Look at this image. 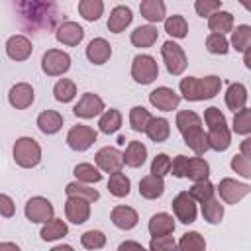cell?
I'll list each match as a JSON object with an SVG mask.
<instances>
[{
  "label": "cell",
  "instance_id": "6da1fadb",
  "mask_svg": "<svg viewBox=\"0 0 251 251\" xmlns=\"http://www.w3.org/2000/svg\"><path fill=\"white\" fill-rule=\"evenodd\" d=\"M16 10L22 25L31 31L51 29L59 18L55 2H20L16 4Z\"/></svg>",
  "mask_w": 251,
  "mask_h": 251
},
{
  "label": "cell",
  "instance_id": "7a4b0ae2",
  "mask_svg": "<svg viewBox=\"0 0 251 251\" xmlns=\"http://www.w3.org/2000/svg\"><path fill=\"white\" fill-rule=\"evenodd\" d=\"M176 127L184 137V143L198 155L202 157L210 147H208V137L202 129V118L192 112V110H180L176 114Z\"/></svg>",
  "mask_w": 251,
  "mask_h": 251
},
{
  "label": "cell",
  "instance_id": "3957f363",
  "mask_svg": "<svg viewBox=\"0 0 251 251\" xmlns=\"http://www.w3.org/2000/svg\"><path fill=\"white\" fill-rule=\"evenodd\" d=\"M14 161L22 169H33L41 161V147L33 137H18L14 143Z\"/></svg>",
  "mask_w": 251,
  "mask_h": 251
},
{
  "label": "cell",
  "instance_id": "277c9868",
  "mask_svg": "<svg viewBox=\"0 0 251 251\" xmlns=\"http://www.w3.org/2000/svg\"><path fill=\"white\" fill-rule=\"evenodd\" d=\"M159 76V65L151 55H135L131 63V78L139 84H151Z\"/></svg>",
  "mask_w": 251,
  "mask_h": 251
},
{
  "label": "cell",
  "instance_id": "5b68a950",
  "mask_svg": "<svg viewBox=\"0 0 251 251\" xmlns=\"http://www.w3.org/2000/svg\"><path fill=\"white\" fill-rule=\"evenodd\" d=\"M161 55H163V61L167 65V71L169 75H182L186 65H188V59H186V53L184 49L175 43V41H165L163 47H161Z\"/></svg>",
  "mask_w": 251,
  "mask_h": 251
},
{
  "label": "cell",
  "instance_id": "8992f818",
  "mask_svg": "<svg viewBox=\"0 0 251 251\" xmlns=\"http://www.w3.org/2000/svg\"><path fill=\"white\" fill-rule=\"evenodd\" d=\"M41 69L49 76H61L71 69V55L61 49H49L41 59Z\"/></svg>",
  "mask_w": 251,
  "mask_h": 251
},
{
  "label": "cell",
  "instance_id": "52a82bcc",
  "mask_svg": "<svg viewBox=\"0 0 251 251\" xmlns=\"http://www.w3.org/2000/svg\"><path fill=\"white\" fill-rule=\"evenodd\" d=\"M25 218L33 224H47L53 220V204L43 196H33L25 202Z\"/></svg>",
  "mask_w": 251,
  "mask_h": 251
},
{
  "label": "cell",
  "instance_id": "ba28073f",
  "mask_svg": "<svg viewBox=\"0 0 251 251\" xmlns=\"http://www.w3.org/2000/svg\"><path fill=\"white\" fill-rule=\"evenodd\" d=\"M96 137H98L96 129L78 124V126H73L69 129V133H67V145L73 151H86L96 141Z\"/></svg>",
  "mask_w": 251,
  "mask_h": 251
},
{
  "label": "cell",
  "instance_id": "9c48e42d",
  "mask_svg": "<svg viewBox=\"0 0 251 251\" xmlns=\"http://www.w3.org/2000/svg\"><path fill=\"white\" fill-rule=\"evenodd\" d=\"M216 190L220 192V198L226 204H237L241 198H245L251 192V186L245 184V182H237L235 178L226 176V178L220 180V184H218Z\"/></svg>",
  "mask_w": 251,
  "mask_h": 251
},
{
  "label": "cell",
  "instance_id": "30bf717a",
  "mask_svg": "<svg viewBox=\"0 0 251 251\" xmlns=\"http://www.w3.org/2000/svg\"><path fill=\"white\" fill-rule=\"evenodd\" d=\"M73 112H75L76 118L90 120V118L100 116V114L104 112V100H102L98 94H94V92H86V94H82L80 100L75 104Z\"/></svg>",
  "mask_w": 251,
  "mask_h": 251
},
{
  "label": "cell",
  "instance_id": "8fae6325",
  "mask_svg": "<svg viewBox=\"0 0 251 251\" xmlns=\"http://www.w3.org/2000/svg\"><path fill=\"white\" fill-rule=\"evenodd\" d=\"M94 161H96V167L102 171V173H120L122 167H124V157L122 153L116 149V147H102L98 149V153L94 155Z\"/></svg>",
  "mask_w": 251,
  "mask_h": 251
},
{
  "label": "cell",
  "instance_id": "7c38bea8",
  "mask_svg": "<svg viewBox=\"0 0 251 251\" xmlns=\"http://www.w3.org/2000/svg\"><path fill=\"white\" fill-rule=\"evenodd\" d=\"M173 212L176 216L178 222L182 224H192L196 220V202L192 200V196L188 192H178L175 198H173Z\"/></svg>",
  "mask_w": 251,
  "mask_h": 251
},
{
  "label": "cell",
  "instance_id": "4fadbf2b",
  "mask_svg": "<svg viewBox=\"0 0 251 251\" xmlns=\"http://www.w3.org/2000/svg\"><path fill=\"white\" fill-rule=\"evenodd\" d=\"M149 102L153 108L163 110V112H173L178 104H180V96L169 88V86H157L155 90H151L149 94Z\"/></svg>",
  "mask_w": 251,
  "mask_h": 251
},
{
  "label": "cell",
  "instance_id": "5bb4252c",
  "mask_svg": "<svg viewBox=\"0 0 251 251\" xmlns=\"http://www.w3.org/2000/svg\"><path fill=\"white\" fill-rule=\"evenodd\" d=\"M65 216L69 222L73 224H84L90 218V202L84 198H76V196H69L65 202Z\"/></svg>",
  "mask_w": 251,
  "mask_h": 251
},
{
  "label": "cell",
  "instance_id": "9a60e30c",
  "mask_svg": "<svg viewBox=\"0 0 251 251\" xmlns=\"http://www.w3.org/2000/svg\"><path fill=\"white\" fill-rule=\"evenodd\" d=\"M33 98H35L33 88H31V84H27V82H18V84H14V86L10 88V92H8V100H10V104H12L16 110H25V108H29V106L33 104Z\"/></svg>",
  "mask_w": 251,
  "mask_h": 251
},
{
  "label": "cell",
  "instance_id": "2e32d148",
  "mask_svg": "<svg viewBox=\"0 0 251 251\" xmlns=\"http://www.w3.org/2000/svg\"><path fill=\"white\" fill-rule=\"evenodd\" d=\"M31 51H33L31 41L25 35H12L6 41V55L12 61H25L31 55Z\"/></svg>",
  "mask_w": 251,
  "mask_h": 251
},
{
  "label": "cell",
  "instance_id": "e0dca14e",
  "mask_svg": "<svg viewBox=\"0 0 251 251\" xmlns=\"http://www.w3.org/2000/svg\"><path fill=\"white\" fill-rule=\"evenodd\" d=\"M55 37H57L59 43L73 47V45H78V43L82 41L84 29H82L76 22H63V24L57 27V31H55Z\"/></svg>",
  "mask_w": 251,
  "mask_h": 251
},
{
  "label": "cell",
  "instance_id": "ac0fdd59",
  "mask_svg": "<svg viewBox=\"0 0 251 251\" xmlns=\"http://www.w3.org/2000/svg\"><path fill=\"white\" fill-rule=\"evenodd\" d=\"M86 57L94 65H104L112 57V45L104 37H94L86 47Z\"/></svg>",
  "mask_w": 251,
  "mask_h": 251
},
{
  "label": "cell",
  "instance_id": "d6986e66",
  "mask_svg": "<svg viewBox=\"0 0 251 251\" xmlns=\"http://www.w3.org/2000/svg\"><path fill=\"white\" fill-rule=\"evenodd\" d=\"M206 137H208V147L214 151H226L231 143V131H229L227 124L208 127Z\"/></svg>",
  "mask_w": 251,
  "mask_h": 251
},
{
  "label": "cell",
  "instance_id": "ffe728a7",
  "mask_svg": "<svg viewBox=\"0 0 251 251\" xmlns=\"http://www.w3.org/2000/svg\"><path fill=\"white\" fill-rule=\"evenodd\" d=\"M110 220L120 229H133L139 222V216L131 206H116L110 214Z\"/></svg>",
  "mask_w": 251,
  "mask_h": 251
},
{
  "label": "cell",
  "instance_id": "44dd1931",
  "mask_svg": "<svg viewBox=\"0 0 251 251\" xmlns=\"http://www.w3.org/2000/svg\"><path fill=\"white\" fill-rule=\"evenodd\" d=\"M133 20V14H131V8L129 6H116L112 12H110V18H108V29L112 33H122Z\"/></svg>",
  "mask_w": 251,
  "mask_h": 251
},
{
  "label": "cell",
  "instance_id": "7402d4cb",
  "mask_svg": "<svg viewBox=\"0 0 251 251\" xmlns=\"http://www.w3.org/2000/svg\"><path fill=\"white\" fill-rule=\"evenodd\" d=\"M180 94L190 100V102H200V100H208L206 98V90H204V82L198 76H186L180 80Z\"/></svg>",
  "mask_w": 251,
  "mask_h": 251
},
{
  "label": "cell",
  "instance_id": "603a6c76",
  "mask_svg": "<svg viewBox=\"0 0 251 251\" xmlns=\"http://www.w3.org/2000/svg\"><path fill=\"white\" fill-rule=\"evenodd\" d=\"M247 104V88L241 82H231L226 90V106L235 114L243 110Z\"/></svg>",
  "mask_w": 251,
  "mask_h": 251
},
{
  "label": "cell",
  "instance_id": "cb8c5ba5",
  "mask_svg": "<svg viewBox=\"0 0 251 251\" xmlns=\"http://www.w3.org/2000/svg\"><path fill=\"white\" fill-rule=\"evenodd\" d=\"M122 157H124V165L137 169L147 161V147L141 141H129L126 151L122 153Z\"/></svg>",
  "mask_w": 251,
  "mask_h": 251
},
{
  "label": "cell",
  "instance_id": "d4e9b609",
  "mask_svg": "<svg viewBox=\"0 0 251 251\" xmlns=\"http://www.w3.org/2000/svg\"><path fill=\"white\" fill-rule=\"evenodd\" d=\"M165 192V180L157 175H147L139 180V194L147 200H155Z\"/></svg>",
  "mask_w": 251,
  "mask_h": 251
},
{
  "label": "cell",
  "instance_id": "484cf974",
  "mask_svg": "<svg viewBox=\"0 0 251 251\" xmlns=\"http://www.w3.org/2000/svg\"><path fill=\"white\" fill-rule=\"evenodd\" d=\"M149 233L153 237H159V235H171L175 231V220L171 214L167 212H159L155 216H151L149 220Z\"/></svg>",
  "mask_w": 251,
  "mask_h": 251
},
{
  "label": "cell",
  "instance_id": "4316f807",
  "mask_svg": "<svg viewBox=\"0 0 251 251\" xmlns=\"http://www.w3.org/2000/svg\"><path fill=\"white\" fill-rule=\"evenodd\" d=\"M37 127L45 135H53L63 127V116L55 110H43L37 116Z\"/></svg>",
  "mask_w": 251,
  "mask_h": 251
},
{
  "label": "cell",
  "instance_id": "83f0119b",
  "mask_svg": "<svg viewBox=\"0 0 251 251\" xmlns=\"http://www.w3.org/2000/svg\"><path fill=\"white\" fill-rule=\"evenodd\" d=\"M139 12H141V16L151 25V24H157V22H163L165 20L167 8H165V2L163 0H141Z\"/></svg>",
  "mask_w": 251,
  "mask_h": 251
},
{
  "label": "cell",
  "instance_id": "f1b7e54d",
  "mask_svg": "<svg viewBox=\"0 0 251 251\" xmlns=\"http://www.w3.org/2000/svg\"><path fill=\"white\" fill-rule=\"evenodd\" d=\"M208 27H210L212 33L226 35L227 31L233 29V16L226 10H218L212 16H208Z\"/></svg>",
  "mask_w": 251,
  "mask_h": 251
},
{
  "label": "cell",
  "instance_id": "f546056e",
  "mask_svg": "<svg viewBox=\"0 0 251 251\" xmlns=\"http://www.w3.org/2000/svg\"><path fill=\"white\" fill-rule=\"evenodd\" d=\"M145 133H147V137L151 141L163 143L171 135V126H169V122L165 118H151L149 124H147V127H145Z\"/></svg>",
  "mask_w": 251,
  "mask_h": 251
},
{
  "label": "cell",
  "instance_id": "4dcf8cb0",
  "mask_svg": "<svg viewBox=\"0 0 251 251\" xmlns=\"http://www.w3.org/2000/svg\"><path fill=\"white\" fill-rule=\"evenodd\" d=\"M157 37H159V31H157V27L155 25H139V27H135L133 31H131V43L135 45V47H151L155 41H157Z\"/></svg>",
  "mask_w": 251,
  "mask_h": 251
},
{
  "label": "cell",
  "instance_id": "1f68e13d",
  "mask_svg": "<svg viewBox=\"0 0 251 251\" xmlns=\"http://www.w3.org/2000/svg\"><path fill=\"white\" fill-rule=\"evenodd\" d=\"M210 176V165L206 163V159L202 157H188V165H186V178L200 182V180H208Z\"/></svg>",
  "mask_w": 251,
  "mask_h": 251
},
{
  "label": "cell",
  "instance_id": "d6a6232c",
  "mask_svg": "<svg viewBox=\"0 0 251 251\" xmlns=\"http://www.w3.org/2000/svg\"><path fill=\"white\" fill-rule=\"evenodd\" d=\"M120 127H122V114H120V110H116V108L104 110L100 120H98V129L102 133L110 135V133H116Z\"/></svg>",
  "mask_w": 251,
  "mask_h": 251
},
{
  "label": "cell",
  "instance_id": "836d02e7",
  "mask_svg": "<svg viewBox=\"0 0 251 251\" xmlns=\"http://www.w3.org/2000/svg\"><path fill=\"white\" fill-rule=\"evenodd\" d=\"M69 233V227H67V224L63 222V220H59V218H53V220H49L43 227H41V239L43 241H55V239H61V237H65Z\"/></svg>",
  "mask_w": 251,
  "mask_h": 251
},
{
  "label": "cell",
  "instance_id": "e575fe53",
  "mask_svg": "<svg viewBox=\"0 0 251 251\" xmlns=\"http://www.w3.org/2000/svg\"><path fill=\"white\" fill-rule=\"evenodd\" d=\"M129 188H131V182H129V178L122 171L110 175V178H108V190H110L112 196L124 198V196L129 194Z\"/></svg>",
  "mask_w": 251,
  "mask_h": 251
},
{
  "label": "cell",
  "instance_id": "d590c367",
  "mask_svg": "<svg viewBox=\"0 0 251 251\" xmlns=\"http://www.w3.org/2000/svg\"><path fill=\"white\" fill-rule=\"evenodd\" d=\"M65 192H67V196H76V198H84V200H88V202H96L98 198H100V192L96 190V188H92V186H88V184H84V182H69L67 184V188H65Z\"/></svg>",
  "mask_w": 251,
  "mask_h": 251
},
{
  "label": "cell",
  "instance_id": "8d00e7d4",
  "mask_svg": "<svg viewBox=\"0 0 251 251\" xmlns=\"http://www.w3.org/2000/svg\"><path fill=\"white\" fill-rule=\"evenodd\" d=\"M165 31L176 39H182L188 35V24L184 20V16H178V14H173L165 20Z\"/></svg>",
  "mask_w": 251,
  "mask_h": 251
},
{
  "label": "cell",
  "instance_id": "74e56055",
  "mask_svg": "<svg viewBox=\"0 0 251 251\" xmlns=\"http://www.w3.org/2000/svg\"><path fill=\"white\" fill-rule=\"evenodd\" d=\"M53 94H55V100H57V102L67 104V102H71V100L76 96V84H75L71 78H61V80L55 82Z\"/></svg>",
  "mask_w": 251,
  "mask_h": 251
},
{
  "label": "cell",
  "instance_id": "f35d334b",
  "mask_svg": "<svg viewBox=\"0 0 251 251\" xmlns=\"http://www.w3.org/2000/svg\"><path fill=\"white\" fill-rule=\"evenodd\" d=\"M104 12V2L102 0H80L78 2V14L86 22H96Z\"/></svg>",
  "mask_w": 251,
  "mask_h": 251
},
{
  "label": "cell",
  "instance_id": "ab89813d",
  "mask_svg": "<svg viewBox=\"0 0 251 251\" xmlns=\"http://www.w3.org/2000/svg\"><path fill=\"white\" fill-rule=\"evenodd\" d=\"M73 173H75L76 180L78 182H84V184H88V182H100L102 180V173L94 165H90V163H78Z\"/></svg>",
  "mask_w": 251,
  "mask_h": 251
},
{
  "label": "cell",
  "instance_id": "60d3db41",
  "mask_svg": "<svg viewBox=\"0 0 251 251\" xmlns=\"http://www.w3.org/2000/svg\"><path fill=\"white\" fill-rule=\"evenodd\" d=\"M214 192H216V186L210 182V180H200V182H194L188 190V194L192 196L194 202L198 204H204L206 200L214 198Z\"/></svg>",
  "mask_w": 251,
  "mask_h": 251
},
{
  "label": "cell",
  "instance_id": "b9f144b4",
  "mask_svg": "<svg viewBox=\"0 0 251 251\" xmlns=\"http://www.w3.org/2000/svg\"><path fill=\"white\" fill-rule=\"evenodd\" d=\"M178 249L180 251H204L206 249V239L198 231H186L178 239Z\"/></svg>",
  "mask_w": 251,
  "mask_h": 251
},
{
  "label": "cell",
  "instance_id": "7bdbcfd3",
  "mask_svg": "<svg viewBox=\"0 0 251 251\" xmlns=\"http://www.w3.org/2000/svg\"><path fill=\"white\" fill-rule=\"evenodd\" d=\"M231 45L235 47V51H245L247 47H251V25L241 24L231 31Z\"/></svg>",
  "mask_w": 251,
  "mask_h": 251
},
{
  "label": "cell",
  "instance_id": "ee69618b",
  "mask_svg": "<svg viewBox=\"0 0 251 251\" xmlns=\"http://www.w3.org/2000/svg\"><path fill=\"white\" fill-rule=\"evenodd\" d=\"M151 118L153 116L143 106H133L129 110V126H131L133 131H145V127H147V124H149Z\"/></svg>",
  "mask_w": 251,
  "mask_h": 251
},
{
  "label": "cell",
  "instance_id": "f6af8a7d",
  "mask_svg": "<svg viewBox=\"0 0 251 251\" xmlns=\"http://www.w3.org/2000/svg\"><path fill=\"white\" fill-rule=\"evenodd\" d=\"M202 216L208 224H220L224 218V204H220V200L210 198L202 204Z\"/></svg>",
  "mask_w": 251,
  "mask_h": 251
},
{
  "label": "cell",
  "instance_id": "bcb514c9",
  "mask_svg": "<svg viewBox=\"0 0 251 251\" xmlns=\"http://www.w3.org/2000/svg\"><path fill=\"white\" fill-rule=\"evenodd\" d=\"M231 129L239 135H249L251 133V110L249 108H243L239 112L233 114V126Z\"/></svg>",
  "mask_w": 251,
  "mask_h": 251
},
{
  "label": "cell",
  "instance_id": "7dc6e473",
  "mask_svg": "<svg viewBox=\"0 0 251 251\" xmlns=\"http://www.w3.org/2000/svg\"><path fill=\"white\" fill-rule=\"evenodd\" d=\"M80 243H82L84 249H90V251L102 249L106 245V235L100 229H88L80 235Z\"/></svg>",
  "mask_w": 251,
  "mask_h": 251
},
{
  "label": "cell",
  "instance_id": "c3c4849f",
  "mask_svg": "<svg viewBox=\"0 0 251 251\" xmlns=\"http://www.w3.org/2000/svg\"><path fill=\"white\" fill-rule=\"evenodd\" d=\"M206 49L212 55H226L229 51V41L226 39V35L220 33H210L206 37Z\"/></svg>",
  "mask_w": 251,
  "mask_h": 251
},
{
  "label": "cell",
  "instance_id": "681fc988",
  "mask_svg": "<svg viewBox=\"0 0 251 251\" xmlns=\"http://www.w3.org/2000/svg\"><path fill=\"white\" fill-rule=\"evenodd\" d=\"M169 173H171V157L167 153H159L157 157H153V161H151V175L165 176Z\"/></svg>",
  "mask_w": 251,
  "mask_h": 251
},
{
  "label": "cell",
  "instance_id": "f907efd6",
  "mask_svg": "<svg viewBox=\"0 0 251 251\" xmlns=\"http://www.w3.org/2000/svg\"><path fill=\"white\" fill-rule=\"evenodd\" d=\"M194 10H196L198 16L208 18V16H212L214 12L222 10V0H196V2H194Z\"/></svg>",
  "mask_w": 251,
  "mask_h": 251
},
{
  "label": "cell",
  "instance_id": "816d5d0a",
  "mask_svg": "<svg viewBox=\"0 0 251 251\" xmlns=\"http://www.w3.org/2000/svg\"><path fill=\"white\" fill-rule=\"evenodd\" d=\"M231 169H233L239 176L251 178V159H249V157H243L241 153L233 155V159H231Z\"/></svg>",
  "mask_w": 251,
  "mask_h": 251
},
{
  "label": "cell",
  "instance_id": "f5cc1de1",
  "mask_svg": "<svg viewBox=\"0 0 251 251\" xmlns=\"http://www.w3.org/2000/svg\"><path fill=\"white\" fill-rule=\"evenodd\" d=\"M175 247H176V241L173 235L151 237V243H149V251H173Z\"/></svg>",
  "mask_w": 251,
  "mask_h": 251
},
{
  "label": "cell",
  "instance_id": "db71d44e",
  "mask_svg": "<svg viewBox=\"0 0 251 251\" xmlns=\"http://www.w3.org/2000/svg\"><path fill=\"white\" fill-rule=\"evenodd\" d=\"M204 122L208 127H214V126H222V124H227L226 122V116L216 108V106H210L204 110Z\"/></svg>",
  "mask_w": 251,
  "mask_h": 251
},
{
  "label": "cell",
  "instance_id": "11a10c76",
  "mask_svg": "<svg viewBox=\"0 0 251 251\" xmlns=\"http://www.w3.org/2000/svg\"><path fill=\"white\" fill-rule=\"evenodd\" d=\"M186 165H188V157L186 155H176L171 161V171L176 178H186Z\"/></svg>",
  "mask_w": 251,
  "mask_h": 251
},
{
  "label": "cell",
  "instance_id": "9f6ffc18",
  "mask_svg": "<svg viewBox=\"0 0 251 251\" xmlns=\"http://www.w3.org/2000/svg\"><path fill=\"white\" fill-rule=\"evenodd\" d=\"M14 214H16V204H14V200H12L8 194H2V192H0V216L12 218Z\"/></svg>",
  "mask_w": 251,
  "mask_h": 251
},
{
  "label": "cell",
  "instance_id": "6f0895ef",
  "mask_svg": "<svg viewBox=\"0 0 251 251\" xmlns=\"http://www.w3.org/2000/svg\"><path fill=\"white\" fill-rule=\"evenodd\" d=\"M118 251H147L141 243H137V241H131V239H127V241H122L120 243V247H118Z\"/></svg>",
  "mask_w": 251,
  "mask_h": 251
},
{
  "label": "cell",
  "instance_id": "680465c9",
  "mask_svg": "<svg viewBox=\"0 0 251 251\" xmlns=\"http://www.w3.org/2000/svg\"><path fill=\"white\" fill-rule=\"evenodd\" d=\"M241 155L243 157H251V139L249 137H245L241 141Z\"/></svg>",
  "mask_w": 251,
  "mask_h": 251
},
{
  "label": "cell",
  "instance_id": "91938a15",
  "mask_svg": "<svg viewBox=\"0 0 251 251\" xmlns=\"http://www.w3.org/2000/svg\"><path fill=\"white\" fill-rule=\"evenodd\" d=\"M0 251H22V249L12 241H2L0 243Z\"/></svg>",
  "mask_w": 251,
  "mask_h": 251
},
{
  "label": "cell",
  "instance_id": "94428289",
  "mask_svg": "<svg viewBox=\"0 0 251 251\" xmlns=\"http://www.w3.org/2000/svg\"><path fill=\"white\" fill-rule=\"evenodd\" d=\"M243 63H245L247 69H251V47H247V49L243 51Z\"/></svg>",
  "mask_w": 251,
  "mask_h": 251
},
{
  "label": "cell",
  "instance_id": "6125c7cd",
  "mask_svg": "<svg viewBox=\"0 0 251 251\" xmlns=\"http://www.w3.org/2000/svg\"><path fill=\"white\" fill-rule=\"evenodd\" d=\"M51 251H75L71 245H57V247H53Z\"/></svg>",
  "mask_w": 251,
  "mask_h": 251
},
{
  "label": "cell",
  "instance_id": "be15d7a7",
  "mask_svg": "<svg viewBox=\"0 0 251 251\" xmlns=\"http://www.w3.org/2000/svg\"><path fill=\"white\" fill-rule=\"evenodd\" d=\"M173 251H180V249H178V247H175V249H173Z\"/></svg>",
  "mask_w": 251,
  "mask_h": 251
}]
</instances>
